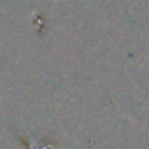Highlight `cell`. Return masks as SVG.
<instances>
[{"label": "cell", "mask_w": 149, "mask_h": 149, "mask_svg": "<svg viewBox=\"0 0 149 149\" xmlns=\"http://www.w3.org/2000/svg\"><path fill=\"white\" fill-rule=\"evenodd\" d=\"M23 140V144L26 146V149H51L49 146H42V144H37V146H33L30 140H26V139H21Z\"/></svg>", "instance_id": "1"}]
</instances>
